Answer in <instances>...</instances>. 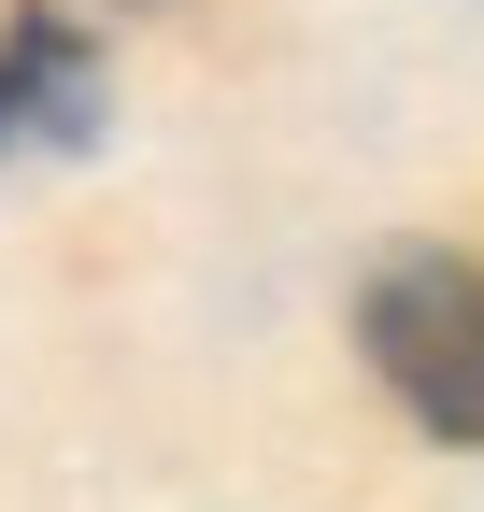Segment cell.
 Segmentation results:
<instances>
[{"label": "cell", "mask_w": 484, "mask_h": 512, "mask_svg": "<svg viewBox=\"0 0 484 512\" xmlns=\"http://www.w3.org/2000/svg\"><path fill=\"white\" fill-rule=\"evenodd\" d=\"M356 342H371L385 399L456 441V456H484V271L456 242H399L371 285H356Z\"/></svg>", "instance_id": "cell-1"}, {"label": "cell", "mask_w": 484, "mask_h": 512, "mask_svg": "<svg viewBox=\"0 0 484 512\" xmlns=\"http://www.w3.org/2000/svg\"><path fill=\"white\" fill-rule=\"evenodd\" d=\"M100 128V29L57 0H0V157H57Z\"/></svg>", "instance_id": "cell-2"}]
</instances>
